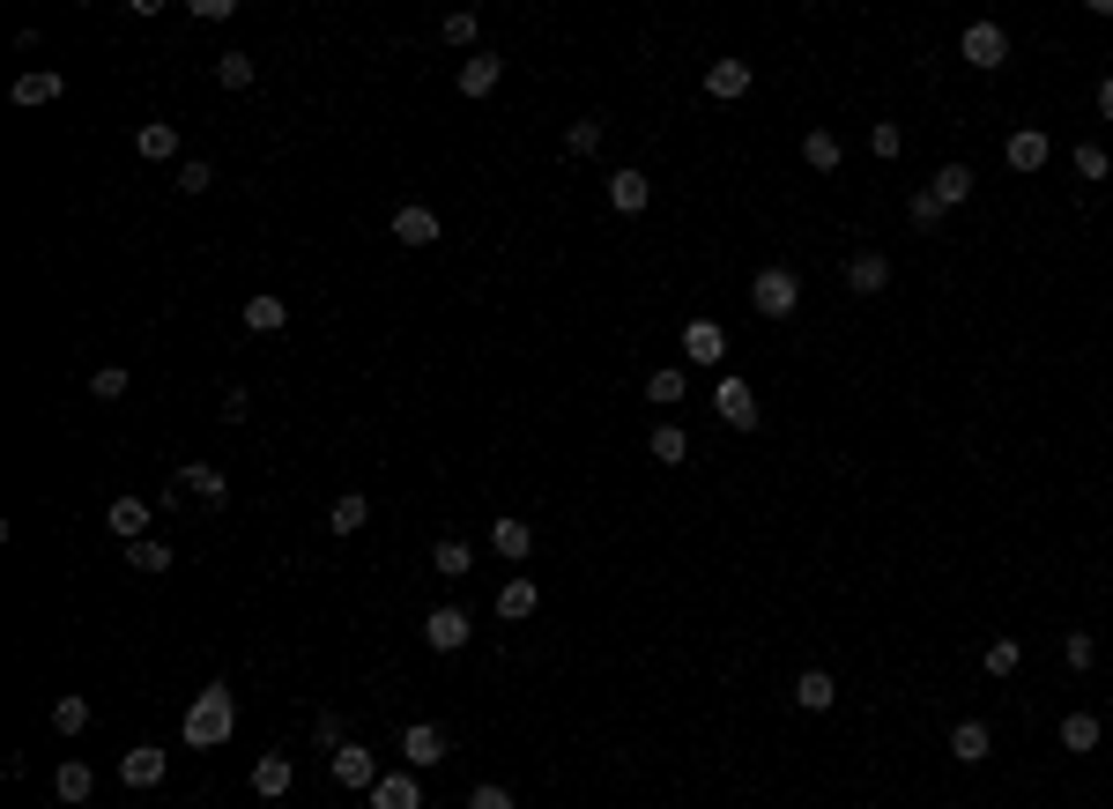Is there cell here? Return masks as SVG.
<instances>
[{"instance_id": "f35d334b", "label": "cell", "mask_w": 1113, "mask_h": 809, "mask_svg": "<svg viewBox=\"0 0 1113 809\" xmlns=\"http://www.w3.org/2000/svg\"><path fill=\"white\" fill-rule=\"evenodd\" d=\"M126 564H134V572H172V550H164V542H126Z\"/></svg>"}, {"instance_id": "8fae6325", "label": "cell", "mask_w": 1113, "mask_h": 809, "mask_svg": "<svg viewBox=\"0 0 1113 809\" xmlns=\"http://www.w3.org/2000/svg\"><path fill=\"white\" fill-rule=\"evenodd\" d=\"M683 357H691V365H720V357H728L720 319H691V327H683Z\"/></svg>"}, {"instance_id": "f6af8a7d", "label": "cell", "mask_w": 1113, "mask_h": 809, "mask_svg": "<svg viewBox=\"0 0 1113 809\" xmlns=\"http://www.w3.org/2000/svg\"><path fill=\"white\" fill-rule=\"evenodd\" d=\"M1062 662H1069V668H1091V662H1099V638H1091V632H1069V638H1062Z\"/></svg>"}, {"instance_id": "ac0fdd59", "label": "cell", "mask_w": 1113, "mask_h": 809, "mask_svg": "<svg viewBox=\"0 0 1113 809\" xmlns=\"http://www.w3.org/2000/svg\"><path fill=\"white\" fill-rule=\"evenodd\" d=\"M646 201H653V178H646V172H617V178H609V208H617V216H646Z\"/></svg>"}, {"instance_id": "cb8c5ba5", "label": "cell", "mask_w": 1113, "mask_h": 809, "mask_svg": "<svg viewBox=\"0 0 1113 809\" xmlns=\"http://www.w3.org/2000/svg\"><path fill=\"white\" fill-rule=\"evenodd\" d=\"M646 453L661 468H683L691 461V439H683V423H653V439H646Z\"/></svg>"}, {"instance_id": "ba28073f", "label": "cell", "mask_w": 1113, "mask_h": 809, "mask_svg": "<svg viewBox=\"0 0 1113 809\" xmlns=\"http://www.w3.org/2000/svg\"><path fill=\"white\" fill-rule=\"evenodd\" d=\"M439 758H445V736L431 728V720H416V728H401V765H409V772H431Z\"/></svg>"}, {"instance_id": "277c9868", "label": "cell", "mask_w": 1113, "mask_h": 809, "mask_svg": "<svg viewBox=\"0 0 1113 809\" xmlns=\"http://www.w3.org/2000/svg\"><path fill=\"white\" fill-rule=\"evenodd\" d=\"M713 409H720V423H728V431H758V387H750V379H720V387H713Z\"/></svg>"}, {"instance_id": "7dc6e473", "label": "cell", "mask_w": 1113, "mask_h": 809, "mask_svg": "<svg viewBox=\"0 0 1113 809\" xmlns=\"http://www.w3.org/2000/svg\"><path fill=\"white\" fill-rule=\"evenodd\" d=\"M468 809H519V802H513V795H505V787H497V780H483V787H475V795H468Z\"/></svg>"}, {"instance_id": "f1b7e54d", "label": "cell", "mask_w": 1113, "mask_h": 809, "mask_svg": "<svg viewBox=\"0 0 1113 809\" xmlns=\"http://www.w3.org/2000/svg\"><path fill=\"white\" fill-rule=\"evenodd\" d=\"M90 787H97V772H90L82 758H68L60 772H52V795H60V802H90Z\"/></svg>"}, {"instance_id": "c3c4849f", "label": "cell", "mask_w": 1113, "mask_h": 809, "mask_svg": "<svg viewBox=\"0 0 1113 809\" xmlns=\"http://www.w3.org/2000/svg\"><path fill=\"white\" fill-rule=\"evenodd\" d=\"M194 16H200V23H230V16H238V0H194Z\"/></svg>"}, {"instance_id": "7a4b0ae2", "label": "cell", "mask_w": 1113, "mask_h": 809, "mask_svg": "<svg viewBox=\"0 0 1113 809\" xmlns=\"http://www.w3.org/2000/svg\"><path fill=\"white\" fill-rule=\"evenodd\" d=\"M750 305H758V319H787L794 305H802V275L794 268H758L750 275Z\"/></svg>"}, {"instance_id": "4316f807", "label": "cell", "mask_w": 1113, "mask_h": 809, "mask_svg": "<svg viewBox=\"0 0 1113 809\" xmlns=\"http://www.w3.org/2000/svg\"><path fill=\"white\" fill-rule=\"evenodd\" d=\"M364 520H371V498L364 491H342L334 505H327V528H334V535H357Z\"/></svg>"}, {"instance_id": "2e32d148", "label": "cell", "mask_w": 1113, "mask_h": 809, "mask_svg": "<svg viewBox=\"0 0 1113 809\" xmlns=\"http://www.w3.org/2000/svg\"><path fill=\"white\" fill-rule=\"evenodd\" d=\"M371 809H423L416 772H379V787H371Z\"/></svg>"}, {"instance_id": "5bb4252c", "label": "cell", "mask_w": 1113, "mask_h": 809, "mask_svg": "<svg viewBox=\"0 0 1113 809\" xmlns=\"http://www.w3.org/2000/svg\"><path fill=\"white\" fill-rule=\"evenodd\" d=\"M742 90H750V60H713L705 68V98L713 104H735Z\"/></svg>"}, {"instance_id": "7c38bea8", "label": "cell", "mask_w": 1113, "mask_h": 809, "mask_svg": "<svg viewBox=\"0 0 1113 809\" xmlns=\"http://www.w3.org/2000/svg\"><path fill=\"white\" fill-rule=\"evenodd\" d=\"M148 513H156L148 498H112V505H104V528H112V535H120V542H142Z\"/></svg>"}, {"instance_id": "f546056e", "label": "cell", "mask_w": 1113, "mask_h": 809, "mask_svg": "<svg viewBox=\"0 0 1113 809\" xmlns=\"http://www.w3.org/2000/svg\"><path fill=\"white\" fill-rule=\"evenodd\" d=\"M60 90H68V82H60V74H23V82H16V90H8V98H16V104H23V112H38V104H52V98H60Z\"/></svg>"}, {"instance_id": "74e56055", "label": "cell", "mask_w": 1113, "mask_h": 809, "mask_svg": "<svg viewBox=\"0 0 1113 809\" xmlns=\"http://www.w3.org/2000/svg\"><path fill=\"white\" fill-rule=\"evenodd\" d=\"M980 668H988V676H1017V668H1024V646H1017V638H995L988 654H980Z\"/></svg>"}, {"instance_id": "603a6c76", "label": "cell", "mask_w": 1113, "mask_h": 809, "mask_svg": "<svg viewBox=\"0 0 1113 809\" xmlns=\"http://www.w3.org/2000/svg\"><path fill=\"white\" fill-rule=\"evenodd\" d=\"M290 780H297V765L282 758V750H268V758L253 765V795H268V802H275V795H290Z\"/></svg>"}, {"instance_id": "836d02e7", "label": "cell", "mask_w": 1113, "mask_h": 809, "mask_svg": "<svg viewBox=\"0 0 1113 809\" xmlns=\"http://www.w3.org/2000/svg\"><path fill=\"white\" fill-rule=\"evenodd\" d=\"M82 728H90V698H74V690L52 698V736H82Z\"/></svg>"}, {"instance_id": "9c48e42d", "label": "cell", "mask_w": 1113, "mask_h": 809, "mask_svg": "<svg viewBox=\"0 0 1113 809\" xmlns=\"http://www.w3.org/2000/svg\"><path fill=\"white\" fill-rule=\"evenodd\" d=\"M120 780L126 787H164V743H134L120 758Z\"/></svg>"}, {"instance_id": "83f0119b", "label": "cell", "mask_w": 1113, "mask_h": 809, "mask_svg": "<svg viewBox=\"0 0 1113 809\" xmlns=\"http://www.w3.org/2000/svg\"><path fill=\"white\" fill-rule=\"evenodd\" d=\"M1099 736H1106V720H1099V713H1069V720H1062V750H1076V758L1099 750Z\"/></svg>"}, {"instance_id": "bcb514c9", "label": "cell", "mask_w": 1113, "mask_h": 809, "mask_svg": "<svg viewBox=\"0 0 1113 809\" xmlns=\"http://www.w3.org/2000/svg\"><path fill=\"white\" fill-rule=\"evenodd\" d=\"M868 149H876V156H898V149H906V134H898L890 120H876V126H868Z\"/></svg>"}, {"instance_id": "44dd1931", "label": "cell", "mask_w": 1113, "mask_h": 809, "mask_svg": "<svg viewBox=\"0 0 1113 809\" xmlns=\"http://www.w3.org/2000/svg\"><path fill=\"white\" fill-rule=\"evenodd\" d=\"M535 610H543V587H535V580H505V587H497V616H505V624H527Z\"/></svg>"}, {"instance_id": "4dcf8cb0", "label": "cell", "mask_w": 1113, "mask_h": 809, "mask_svg": "<svg viewBox=\"0 0 1113 809\" xmlns=\"http://www.w3.org/2000/svg\"><path fill=\"white\" fill-rule=\"evenodd\" d=\"M134 149H142L148 164H164V156H178V126L172 120H148L142 134H134Z\"/></svg>"}, {"instance_id": "ee69618b", "label": "cell", "mask_w": 1113, "mask_h": 809, "mask_svg": "<svg viewBox=\"0 0 1113 809\" xmlns=\"http://www.w3.org/2000/svg\"><path fill=\"white\" fill-rule=\"evenodd\" d=\"M208 186H216V164L186 156V164H178V194H208Z\"/></svg>"}, {"instance_id": "ffe728a7", "label": "cell", "mask_w": 1113, "mask_h": 809, "mask_svg": "<svg viewBox=\"0 0 1113 809\" xmlns=\"http://www.w3.org/2000/svg\"><path fill=\"white\" fill-rule=\"evenodd\" d=\"M497 74H505V60H497V52H468V60H461V98H491Z\"/></svg>"}, {"instance_id": "8d00e7d4", "label": "cell", "mask_w": 1113, "mask_h": 809, "mask_svg": "<svg viewBox=\"0 0 1113 809\" xmlns=\"http://www.w3.org/2000/svg\"><path fill=\"white\" fill-rule=\"evenodd\" d=\"M1069 164H1076V178H1091V186H1099V178L1113 172V156H1106L1099 142H1076V149H1069Z\"/></svg>"}, {"instance_id": "4fadbf2b", "label": "cell", "mask_w": 1113, "mask_h": 809, "mask_svg": "<svg viewBox=\"0 0 1113 809\" xmlns=\"http://www.w3.org/2000/svg\"><path fill=\"white\" fill-rule=\"evenodd\" d=\"M988 750H995L988 720H958V728H950V758L958 765H988Z\"/></svg>"}, {"instance_id": "52a82bcc", "label": "cell", "mask_w": 1113, "mask_h": 809, "mask_svg": "<svg viewBox=\"0 0 1113 809\" xmlns=\"http://www.w3.org/2000/svg\"><path fill=\"white\" fill-rule=\"evenodd\" d=\"M327 765H334V780H342V787H364V795L379 787V758H371V750H357V743H334V750H327Z\"/></svg>"}, {"instance_id": "e0dca14e", "label": "cell", "mask_w": 1113, "mask_h": 809, "mask_svg": "<svg viewBox=\"0 0 1113 809\" xmlns=\"http://www.w3.org/2000/svg\"><path fill=\"white\" fill-rule=\"evenodd\" d=\"M802 164H810V172H824V178H832V172H839V164H846L839 134H832V126H810V134H802Z\"/></svg>"}, {"instance_id": "1f68e13d", "label": "cell", "mask_w": 1113, "mask_h": 809, "mask_svg": "<svg viewBox=\"0 0 1113 809\" xmlns=\"http://www.w3.org/2000/svg\"><path fill=\"white\" fill-rule=\"evenodd\" d=\"M928 194H936L942 208H958V201H972V164H942V172H936V186H928Z\"/></svg>"}, {"instance_id": "30bf717a", "label": "cell", "mask_w": 1113, "mask_h": 809, "mask_svg": "<svg viewBox=\"0 0 1113 809\" xmlns=\"http://www.w3.org/2000/svg\"><path fill=\"white\" fill-rule=\"evenodd\" d=\"M1047 156H1054V142H1047L1039 126H1017V134H1010V149H1002V164H1010V172H1039Z\"/></svg>"}, {"instance_id": "b9f144b4", "label": "cell", "mask_w": 1113, "mask_h": 809, "mask_svg": "<svg viewBox=\"0 0 1113 809\" xmlns=\"http://www.w3.org/2000/svg\"><path fill=\"white\" fill-rule=\"evenodd\" d=\"M216 82H223V90H253V60H246V52H223Z\"/></svg>"}, {"instance_id": "681fc988", "label": "cell", "mask_w": 1113, "mask_h": 809, "mask_svg": "<svg viewBox=\"0 0 1113 809\" xmlns=\"http://www.w3.org/2000/svg\"><path fill=\"white\" fill-rule=\"evenodd\" d=\"M246 409H253V393H246V387H223V417L238 423V417H246Z\"/></svg>"}, {"instance_id": "484cf974", "label": "cell", "mask_w": 1113, "mask_h": 809, "mask_svg": "<svg viewBox=\"0 0 1113 809\" xmlns=\"http://www.w3.org/2000/svg\"><path fill=\"white\" fill-rule=\"evenodd\" d=\"M178 491H186V498H216V505H223V491H230V483H223V468L186 461V468H178Z\"/></svg>"}, {"instance_id": "60d3db41", "label": "cell", "mask_w": 1113, "mask_h": 809, "mask_svg": "<svg viewBox=\"0 0 1113 809\" xmlns=\"http://www.w3.org/2000/svg\"><path fill=\"white\" fill-rule=\"evenodd\" d=\"M601 149V120H571L565 126V156H594Z\"/></svg>"}, {"instance_id": "5b68a950", "label": "cell", "mask_w": 1113, "mask_h": 809, "mask_svg": "<svg viewBox=\"0 0 1113 809\" xmlns=\"http://www.w3.org/2000/svg\"><path fill=\"white\" fill-rule=\"evenodd\" d=\"M468 632H475L468 610H453V602L423 616V646H431V654H461V646H468Z\"/></svg>"}, {"instance_id": "e575fe53", "label": "cell", "mask_w": 1113, "mask_h": 809, "mask_svg": "<svg viewBox=\"0 0 1113 809\" xmlns=\"http://www.w3.org/2000/svg\"><path fill=\"white\" fill-rule=\"evenodd\" d=\"M439 38H445V45H461V52H468L475 38H483V16H475V8H453V16L439 23Z\"/></svg>"}, {"instance_id": "f907efd6", "label": "cell", "mask_w": 1113, "mask_h": 809, "mask_svg": "<svg viewBox=\"0 0 1113 809\" xmlns=\"http://www.w3.org/2000/svg\"><path fill=\"white\" fill-rule=\"evenodd\" d=\"M1091 104H1099V120H1113V74L1099 82V98H1091Z\"/></svg>"}, {"instance_id": "3957f363", "label": "cell", "mask_w": 1113, "mask_h": 809, "mask_svg": "<svg viewBox=\"0 0 1113 809\" xmlns=\"http://www.w3.org/2000/svg\"><path fill=\"white\" fill-rule=\"evenodd\" d=\"M958 52H965V68L995 74L1002 60H1010V30H1002V23H965L958 30Z\"/></svg>"}, {"instance_id": "8992f818", "label": "cell", "mask_w": 1113, "mask_h": 809, "mask_svg": "<svg viewBox=\"0 0 1113 809\" xmlns=\"http://www.w3.org/2000/svg\"><path fill=\"white\" fill-rule=\"evenodd\" d=\"M387 223H394V238H401V246H439V231H445V223H439V208H423V201H401V208H394Z\"/></svg>"}, {"instance_id": "d4e9b609", "label": "cell", "mask_w": 1113, "mask_h": 809, "mask_svg": "<svg viewBox=\"0 0 1113 809\" xmlns=\"http://www.w3.org/2000/svg\"><path fill=\"white\" fill-rule=\"evenodd\" d=\"M468 564H475V550H468L461 535H439V542H431V572H439V580H461Z\"/></svg>"}, {"instance_id": "9a60e30c", "label": "cell", "mask_w": 1113, "mask_h": 809, "mask_svg": "<svg viewBox=\"0 0 1113 809\" xmlns=\"http://www.w3.org/2000/svg\"><path fill=\"white\" fill-rule=\"evenodd\" d=\"M491 550H497V557H513V564H527L535 528H527V520H513V513H497V520H491Z\"/></svg>"}, {"instance_id": "7402d4cb", "label": "cell", "mask_w": 1113, "mask_h": 809, "mask_svg": "<svg viewBox=\"0 0 1113 809\" xmlns=\"http://www.w3.org/2000/svg\"><path fill=\"white\" fill-rule=\"evenodd\" d=\"M884 283H890V260H884V253H854V260H846V290H854V297H876Z\"/></svg>"}, {"instance_id": "6da1fadb", "label": "cell", "mask_w": 1113, "mask_h": 809, "mask_svg": "<svg viewBox=\"0 0 1113 809\" xmlns=\"http://www.w3.org/2000/svg\"><path fill=\"white\" fill-rule=\"evenodd\" d=\"M230 728H238V698H230L223 684H208L194 706H186V743H194V750H223Z\"/></svg>"}, {"instance_id": "d6a6232c", "label": "cell", "mask_w": 1113, "mask_h": 809, "mask_svg": "<svg viewBox=\"0 0 1113 809\" xmlns=\"http://www.w3.org/2000/svg\"><path fill=\"white\" fill-rule=\"evenodd\" d=\"M683 393H691V379H683V371H676V365H661V371H653V379H646V401H653V409H676Z\"/></svg>"}, {"instance_id": "d6986e66", "label": "cell", "mask_w": 1113, "mask_h": 809, "mask_svg": "<svg viewBox=\"0 0 1113 809\" xmlns=\"http://www.w3.org/2000/svg\"><path fill=\"white\" fill-rule=\"evenodd\" d=\"M794 706L802 713H832L839 706V684H832L824 668H802V676H794Z\"/></svg>"}, {"instance_id": "7bdbcfd3", "label": "cell", "mask_w": 1113, "mask_h": 809, "mask_svg": "<svg viewBox=\"0 0 1113 809\" xmlns=\"http://www.w3.org/2000/svg\"><path fill=\"white\" fill-rule=\"evenodd\" d=\"M126 387H134V379H126V365H104V371H90V393H97V401H120Z\"/></svg>"}, {"instance_id": "d590c367", "label": "cell", "mask_w": 1113, "mask_h": 809, "mask_svg": "<svg viewBox=\"0 0 1113 809\" xmlns=\"http://www.w3.org/2000/svg\"><path fill=\"white\" fill-rule=\"evenodd\" d=\"M282 319H290V313H282V297H246V327H253V335H282Z\"/></svg>"}, {"instance_id": "ab89813d", "label": "cell", "mask_w": 1113, "mask_h": 809, "mask_svg": "<svg viewBox=\"0 0 1113 809\" xmlns=\"http://www.w3.org/2000/svg\"><path fill=\"white\" fill-rule=\"evenodd\" d=\"M942 216H950V208H942V201L936 194H928V186H920V194L914 201H906V223H914V231H936V223Z\"/></svg>"}]
</instances>
